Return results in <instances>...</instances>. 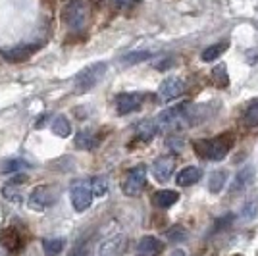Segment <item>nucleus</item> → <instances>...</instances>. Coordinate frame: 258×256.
I'll list each match as a JSON object with an SVG mask.
<instances>
[{
  "instance_id": "1",
  "label": "nucleus",
  "mask_w": 258,
  "mask_h": 256,
  "mask_svg": "<svg viewBox=\"0 0 258 256\" xmlns=\"http://www.w3.org/2000/svg\"><path fill=\"white\" fill-rule=\"evenodd\" d=\"M199 156H203L206 160L220 162L227 156V152L233 147V139L229 135H218L214 139H203L197 141L193 145Z\"/></svg>"
},
{
  "instance_id": "2",
  "label": "nucleus",
  "mask_w": 258,
  "mask_h": 256,
  "mask_svg": "<svg viewBox=\"0 0 258 256\" xmlns=\"http://www.w3.org/2000/svg\"><path fill=\"white\" fill-rule=\"evenodd\" d=\"M62 20L70 31H81L89 20V6L85 0H66Z\"/></svg>"
},
{
  "instance_id": "3",
  "label": "nucleus",
  "mask_w": 258,
  "mask_h": 256,
  "mask_svg": "<svg viewBox=\"0 0 258 256\" xmlns=\"http://www.w3.org/2000/svg\"><path fill=\"white\" fill-rule=\"evenodd\" d=\"M106 68H108L106 62H95V64L83 68L76 75V81H74L76 93H89L102 79V75L106 74Z\"/></svg>"
},
{
  "instance_id": "4",
  "label": "nucleus",
  "mask_w": 258,
  "mask_h": 256,
  "mask_svg": "<svg viewBox=\"0 0 258 256\" xmlns=\"http://www.w3.org/2000/svg\"><path fill=\"white\" fill-rule=\"evenodd\" d=\"M147 175H149V168L145 164H139L135 168L127 171V175L121 181V191L127 197H137L143 193L145 185H147Z\"/></svg>"
},
{
  "instance_id": "5",
  "label": "nucleus",
  "mask_w": 258,
  "mask_h": 256,
  "mask_svg": "<svg viewBox=\"0 0 258 256\" xmlns=\"http://www.w3.org/2000/svg\"><path fill=\"white\" fill-rule=\"evenodd\" d=\"M70 201L76 212H85L93 204V193H91V185L89 181H74L70 187Z\"/></svg>"
},
{
  "instance_id": "6",
  "label": "nucleus",
  "mask_w": 258,
  "mask_h": 256,
  "mask_svg": "<svg viewBox=\"0 0 258 256\" xmlns=\"http://www.w3.org/2000/svg\"><path fill=\"white\" fill-rule=\"evenodd\" d=\"M56 203V193L48 185H37L29 195V208L43 212L46 208H50Z\"/></svg>"
},
{
  "instance_id": "7",
  "label": "nucleus",
  "mask_w": 258,
  "mask_h": 256,
  "mask_svg": "<svg viewBox=\"0 0 258 256\" xmlns=\"http://www.w3.org/2000/svg\"><path fill=\"white\" fill-rule=\"evenodd\" d=\"M158 93H160V98L164 102L175 100L177 96H181L185 93V81H183L181 77H177V75H170V77H166L160 83Z\"/></svg>"
},
{
  "instance_id": "8",
  "label": "nucleus",
  "mask_w": 258,
  "mask_h": 256,
  "mask_svg": "<svg viewBox=\"0 0 258 256\" xmlns=\"http://www.w3.org/2000/svg\"><path fill=\"white\" fill-rule=\"evenodd\" d=\"M143 100H145L143 93H119L116 96V110H118L119 116L137 112L143 106Z\"/></svg>"
},
{
  "instance_id": "9",
  "label": "nucleus",
  "mask_w": 258,
  "mask_h": 256,
  "mask_svg": "<svg viewBox=\"0 0 258 256\" xmlns=\"http://www.w3.org/2000/svg\"><path fill=\"white\" fill-rule=\"evenodd\" d=\"M173 170H175V154H164L160 158H156L152 164V173L156 177V181L166 183L172 177Z\"/></svg>"
},
{
  "instance_id": "10",
  "label": "nucleus",
  "mask_w": 258,
  "mask_h": 256,
  "mask_svg": "<svg viewBox=\"0 0 258 256\" xmlns=\"http://www.w3.org/2000/svg\"><path fill=\"white\" fill-rule=\"evenodd\" d=\"M125 245V237L123 233H112L106 239H102V243L98 245V256H119Z\"/></svg>"
},
{
  "instance_id": "11",
  "label": "nucleus",
  "mask_w": 258,
  "mask_h": 256,
  "mask_svg": "<svg viewBox=\"0 0 258 256\" xmlns=\"http://www.w3.org/2000/svg\"><path fill=\"white\" fill-rule=\"evenodd\" d=\"M162 250H164V243L152 235L141 237L139 243L135 245V254L137 256H158Z\"/></svg>"
},
{
  "instance_id": "12",
  "label": "nucleus",
  "mask_w": 258,
  "mask_h": 256,
  "mask_svg": "<svg viewBox=\"0 0 258 256\" xmlns=\"http://www.w3.org/2000/svg\"><path fill=\"white\" fill-rule=\"evenodd\" d=\"M203 177V170L197 168V166H185L181 168V171L175 175V183L179 187H189V185H195L199 183V179Z\"/></svg>"
},
{
  "instance_id": "13",
  "label": "nucleus",
  "mask_w": 258,
  "mask_h": 256,
  "mask_svg": "<svg viewBox=\"0 0 258 256\" xmlns=\"http://www.w3.org/2000/svg\"><path fill=\"white\" fill-rule=\"evenodd\" d=\"M177 201H179V193L172 191V189H162V191H156L152 195V204L156 208H162V210L173 206Z\"/></svg>"
},
{
  "instance_id": "14",
  "label": "nucleus",
  "mask_w": 258,
  "mask_h": 256,
  "mask_svg": "<svg viewBox=\"0 0 258 256\" xmlns=\"http://www.w3.org/2000/svg\"><path fill=\"white\" fill-rule=\"evenodd\" d=\"M252 177H254V168H252V166H245V168H241V170L237 171L235 179H233V185L229 187V191L231 193L243 191L248 183L252 181Z\"/></svg>"
},
{
  "instance_id": "15",
  "label": "nucleus",
  "mask_w": 258,
  "mask_h": 256,
  "mask_svg": "<svg viewBox=\"0 0 258 256\" xmlns=\"http://www.w3.org/2000/svg\"><path fill=\"white\" fill-rule=\"evenodd\" d=\"M98 137L93 133V131H89V129H85V131H79L76 137V147L81 150H93L98 147Z\"/></svg>"
},
{
  "instance_id": "16",
  "label": "nucleus",
  "mask_w": 258,
  "mask_h": 256,
  "mask_svg": "<svg viewBox=\"0 0 258 256\" xmlns=\"http://www.w3.org/2000/svg\"><path fill=\"white\" fill-rule=\"evenodd\" d=\"M227 46H229V43H227V41H224V43L210 44L206 50H203V54H201V60H203V62H214V60H218L222 54L226 52Z\"/></svg>"
},
{
  "instance_id": "17",
  "label": "nucleus",
  "mask_w": 258,
  "mask_h": 256,
  "mask_svg": "<svg viewBox=\"0 0 258 256\" xmlns=\"http://www.w3.org/2000/svg\"><path fill=\"white\" fill-rule=\"evenodd\" d=\"M33 52H35V46H18V48H12V50H4L2 54L8 62H23Z\"/></svg>"
},
{
  "instance_id": "18",
  "label": "nucleus",
  "mask_w": 258,
  "mask_h": 256,
  "mask_svg": "<svg viewBox=\"0 0 258 256\" xmlns=\"http://www.w3.org/2000/svg\"><path fill=\"white\" fill-rule=\"evenodd\" d=\"M18 245H20V235H18V231H14L12 227L0 233V246L6 248L8 252H14L18 248Z\"/></svg>"
},
{
  "instance_id": "19",
  "label": "nucleus",
  "mask_w": 258,
  "mask_h": 256,
  "mask_svg": "<svg viewBox=\"0 0 258 256\" xmlns=\"http://www.w3.org/2000/svg\"><path fill=\"white\" fill-rule=\"evenodd\" d=\"M52 133L56 137H70L72 135V123H70V119L66 116H56L52 121Z\"/></svg>"
},
{
  "instance_id": "20",
  "label": "nucleus",
  "mask_w": 258,
  "mask_h": 256,
  "mask_svg": "<svg viewBox=\"0 0 258 256\" xmlns=\"http://www.w3.org/2000/svg\"><path fill=\"white\" fill-rule=\"evenodd\" d=\"M66 246V241L60 239V237H52V239H44L43 241V248L46 256H58Z\"/></svg>"
},
{
  "instance_id": "21",
  "label": "nucleus",
  "mask_w": 258,
  "mask_h": 256,
  "mask_svg": "<svg viewBox=\"0 0 258 256\" xmlns=\"http://www.w3.org/2000/svg\"><path fill=\"white\" fill-rule=\"evenodd\" d=\"M243 121L247 127H258V98L248 102V106L243 112Z\"/></svg>"
},
{
  "instance_id": "22",
  "label": "nucleus",
  "mask_w": 258,
  "mask_h": 256,
  "mask_svg": "<svg viewBox=\"0 0 258 256\" xmlns=\"http://www.w3.org/2000/svg\"><path fill=\"white\" fill-rule=\"evenodd\" d=\"M227 181V171H214L208 179V189L210 193H220L224 189V185Z\"/></svg>"
},
{
  "instance_id": "23",
  "label": "nucleus",
  "mask_w": 258,
  "mask_h": 256,
  "mask_svg": "<svg viewBox=\"0 0 258 256\" xmlns=\"http://www.w3.org/2000/svg\"><path fill=\"white\" fill-rule=\"evenodd\" d=\"M91 193H93V197H104L108 191V177L104 175H97V177H93L91 181Z\"/></svg>"
},
{
  "instance_id": "24",
  "label": "nucleus",
  "mask_w": 258,
  "mask_h": 256,
  "mask_svg": "<svg viewBox=\"0 0 258 256\" xmlns=\"http://www.w3.org/2000/svg\"><path fill=\"white\" fill-rule=\"evenodd\" d=\"M156 123L154 121H141L137 125V137L141 141H151L154 135H156Z\"/></svg>"
},
{
  "instance_id": "25",
  "label": "nucleus",
  "mask_w": 258,
  "mask_h": 256,
  "mask_svg": "<svg viewBox=\"0 0 258 256\" xmlns=\"http://www.w3.org/2000/svg\"><path fill=\"white\" fill-rule=\"evenodd\" d=\"M210 75H212V81H214L216 87H227V85H229V77H227V68L224 64L216 66Z\"/></svg>"
},
{
  "instance_id": "26",
  "label": "nucleus",
  "mask_w": 258,
  "mask_h": 256,
  "mask_svg": "<svg viewBox=\"0 0 258 256\" xmlns=\"http://www.w3.org/2000/svg\"><path fill=\"white\" fill-rule=\"evenodd\" d=\"M89 250H91V241H89V237H83L74 245L68 256H89Z\"/></svg>"
},
{
  "instance_id": "27",
  "label": "nucleus",
  "mask_w": 258,
  "mask_h": 256,
  "mask_svg": "<svg viewBox=\"0 0 258 256\" xmlns=\"http://www.w3.org/2000/svg\"><path fill=\"white\" fill-rule=\"evenodd\" d=\"M22 168H29V164L22 158H12V160H6L2 164V171L4 173H10V171H20Z\"/></svg>"
},
{
  "instance_id": "28",
  "label": "nucleus",
  "mask_w": 258,
  "mask_h": 256,
  "mask_svg": "<svg viewBox=\"0 0 258 256\" xmlns=\"http://www.w3.org/2000/svg\"><path fill=\"white\" fill-rule=\"evenodd\" d=\"M2 195H4L10 203H20V201H22V195H20V191H16V185H12V183H8V185L2 189Z\"/></svg>"
},
{
  "instance_id": "29",
  "label": "nucleus",
  "mask_w": 258,
  "mask_h": 256,
  "mask_svg": "<svg viewBox=\"0 0 258 256\" xmlns=\"http://www.w3.org/2000/svg\"><path fill=\"white\" fill-rule=\"evenodd\" d=\"M147 58H151V52H131L127 56H123L121 60H123V64H137V62H143V60H147Z\"/></svg>"
},
{
  "instance_id": "30",
  "label": "nucleus",
  "mask_w": 258,
  "mask_h": 256,
  "mask_svg": "<svg viewBox=\"0 0 258 256\" xmlns=\"http://www.w3.org/2000/svg\"><path fill=\"white\" fill-rule=\"evenodd\" d=\"M256 206H258V203L256 201H254V203H252V201H250V203H247V206H245V208H243V220H252V218H254V216H256Z\"/></svg>"
},
{
  "instance_id": "31",
  "label": "nucleus",
  "mask_w": 258,
  "mask_h": 256,
  "mask_svg": "<svg viewBox=\"0 0 258 256\" xmlns=\"http://www.w3.org/2000/svg\"><path fill=\"white\" fill-rule=\"evenodd\" d=\"M168 239H170V241H177V243H179V241H183V239H185V231H183L181 227H173L172 231H168Z\"/></svg>"
},
{
  "instance_id": "32",
  "label": "nucleus",
  "mask_w": 258,
  "mask_h": 256,
  "mask_svg": "<svg viewBox=\"0 0 258 256\" xmlns=\"http://www.w3.org/2000/svg\"><path fill=\"white\" fill-rule=\"evenodd\" d=\"M114 2H116L118 8H131V6H135L141 0H114Z\"/></svg>"
},
{
  "instance_id": "33",
  "label": "nucleus",
  "mask_w": 258,
  "mask_h": 256,
  "mask_svg": "<svg viewBox=\"0 0 258 256\" xmlns=\"http://www.w3.org/2000/svg\"><path fill=\"white\" fill-rule=\"evenodd\" d=\"M172 256H185V252H183V250H175Z\"/></svg>"
}]
</instances>
